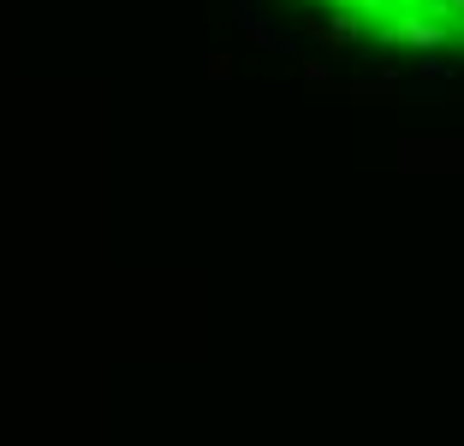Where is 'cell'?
Masks as SVG:
<instances>
[{
  "mask_svg": "<svg viewBox=\"0 0 464 446\" xmlns=\"http://www.w3.org/2000/svg\"><path fill=\"white\" fill-rule=\"evenodd\" d=\"M382 42H393V48H417V54H435V48L452 42V24H447V13H429V6H399V13L382 24Z\"/></svg>",
  "mask_w": 464,
  "mask_h": 446,
  "instance_id": "6da1fadb",
  "label": "cell"
},
{
  "mask_svg": "<svg viewBox=\"0 0 464 446\" xmlns=\"http://www.w3.org/2000/svg\"><path fill=\"white\" fill-rule=\"evenodd\" d=\"M304 36L357 42V36H363V13H357V6H328V18H304Z\"/></svg>",
  "mask_w": 464,
  "mask_h": 446,
  "instance_id": "7a4b0ae2",
  "label": "cell"
}]
</instances>
